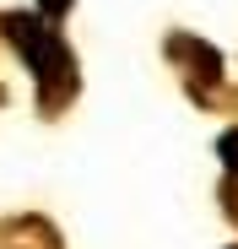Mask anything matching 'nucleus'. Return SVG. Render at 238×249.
Segmentation results:
<instances>
[{
    "label": "nucleus",
    "instance_id": "7ed1b4c3",
    "mask_svg": "<svg viewBox=\"0 0 238 249\" xmlns=\"http://www.w3.org/2000/svg\"><path fill=\"white\" fill-rule=\"evenodd\" d=\"M217 152H222V162H227V168L238 174V130H227V136L217 141Z\"/></svg>",
    "mask_w": 238,
    "mask_h": 249
},
{
    "label": "nucleus",
    "instance_id": "39448f33",
    "mask_svg": "<svg viewBox=\"0 0 238 249\" xmlns=\"http://www.w3.org/2000/svg\"><path fill=\"white\" fill-rule=\"evenodd\" d=\"M233 249H238V244H233Z\"/></svg>",
    "mask_w": 238,
    "mask_h": 249
},
{
    "label": "nucleus",
    "instance_id": "20e7f679",
    "mask_svg": "<svg viewBox=\"0 0 238 249\" xmlns=\"http://www.w3.org/2000/svg\"><path fill=\"white\" fill-rule=\"evenodd\" d=\"M70 6H76V0H38V17H44V22H60Z\"/></svg>",
    "mask_w": 238,
    "mask_h": 249
},
{
    "label": "nucleus",
    "instance_id": "f257e3e1",
    "mask_svg": "<svg viewBox=\"0 0 238 249\" xmlns=\"http://www.w3.org/2000/svg\"><path fill=\"white\" fill-rule=\"evenodd\" d=\"M0 33H6L11 49L27 60V71L38 81V103H44V114H60L76 98V60L65 49V38L54 33V22L11 11V17H0Z\"/></svg>",
    "mask_w": 238,
    "mask_h": 249
},
{
    "label": "nucleus",
    "instance_id": "f03ea898",
    "mask_svg": "<svg viewBox=\"0 0 238 249\" xmlns=\"http://www.w3.org/2000/svg\"><path fill=\"white\" fill-rule=\"evenodd\" d=\"M184 60H189V76H201V87H217L222 81V54L206 44V38H184V44H173Z\"/></svg>",
    "mask_w": 238,
    "mask_h": 249
}]
</instances>
